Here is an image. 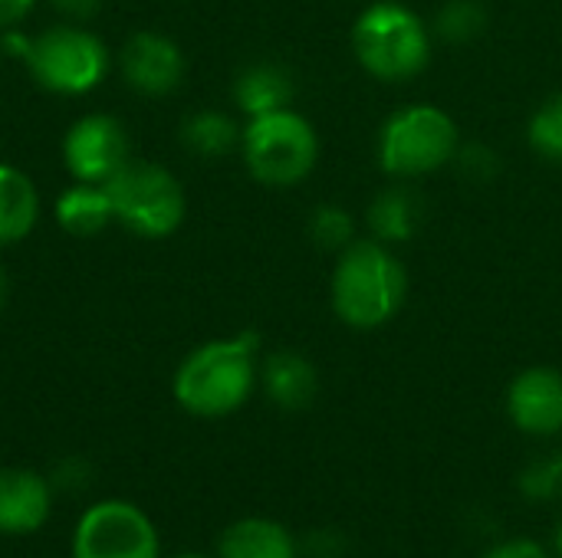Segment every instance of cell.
<instances>
[{
  "label": "cell",
  "instance_id": "obj_16",
  "mask_svg": "<svg viewBox=\"0 0 562 558\" xmlns=\"http://www.w3.org/2000/svg\"><path fill=\"white\" fill-rule=\"evenodd\" d=\"M56 224L69 234V237H95L102 234L109 224H115L112 214V201L105 184H86V181H72L59 197H56Z\"/></svg>",
  "mask_w": 562,
  "mask_h": 558
},
{
  "label": "cell",
  "instance_id": "obj_24",
  "mask_svg": "<svg viewBox=\"0 0 562 558\" xmlns=\"http://www.w3.org/2000/svg\"><path fill=\"white\" fill-rule=\"evenodd\" d=\"M484 558H550V553L537 546L533 539H510V543L494 546Z\"/></svg>",
  "mask_w": 562,
  "mask_h": 558
},
{
  "label": "cell",
  "instance_id": "obj_20",
  "mask_svg": "<svg viewBox=\"0 0 562 558\" xmlns=\"http://www.w3.org/2000/svg\"><path fill=\"white\" fill-rule=\"evenodd\" d=\"M530 141L540 155L562 158V92L537 109L530 122Z\"/></svg>",
  "mask_w": 562,
  "mask_h": 558
},
{
  "label": "cell",
  "instance_id": "obj_4",
  "mask_svg": "<svg viewBox=\"0 0 562 558\" xmlns=\"http://www.w3.org/2000/svg\"><path fill=\"white\" fill-rule=\"evenodd\" d=\"M30 76L53 95H89L109 72V46L76 23L49 26L36 36H26L20 53Z\"/></svg>",
  "mask_w": 562,
  "mask_h": 558
},
{
  "label": "cell",
  "instance_id": "obj_18",
  "mask_svg": "<svg viewBox=\"0 0 562 558\" xmlns=\"http://www.w3.org/2000/svg\"><path fill=\"white\" fill-rule=\"evenodd\" d=\"M240 138H244V132L237 128V122L227 112H217V109L194 112L181 125V141L198 158H224V155L234 151V145Z\"/></svg>",
  "mask_w": 562,
  "mask_h": 558
},
{
  "label": "cell",
  "instance_id": "obj_14",
  "mask_svg": "<svg viewBox=\"0 0 562 558\" xmlns=\"http://www.w3.org/2000/svg\"><path fill=\"white\" fill-rule=\"evenodd\" d=\"M40 220V191L30 174L0 161V247H13L33 234Z\"/></svg>",
  "mask_w": 562,
  "mask_h": 558
},
{
  "label": "cell",
  "instance_id": "obj_23",
  "mask_svg": "<svg viewBox=\"0 0 562 558\" xmlns=\"http://www.w3.org/2000/svg\"><path fill=\"white\" fill-rule=\"evenodd\" d=\"M484 23V13L474 0H454L445 13H441V33L448 39H464L471 33H477Z\"/></svg>",
  "mask_w": 562,
  "mask_h": 558
},
{
  "label": "cell",
  "instance_id": "obj_19",
  "mask_svg": "<svg viewBox=\"0 0 562 558\" xmlns=\"http://www.w3.org/2000/svg\"><path fill=\"white\" fill-rule=\"evenodd\" d=\"M418 220H422V204L405 187H392L379 194L369 207V224L382 240H408Z\"/></svg>",
  "mask_w": 562,
  "mask_h": 558
},
{
  "label": "cell",
  "instance_id": "obj_21",
  "mask_svg": "<svg viewBox=\"0 0 562 558\" xmlns=\"http://www.w3.org/2000/svg\"><path fill=\"white\" fill-rule=\"evenodd\" d=\"M352 217L336 207V204H326L313 214V224H310V234L316 240V247L323 250H346L352 243Z\"/></svg>",
  "mask_w": 562,
  "mask_h": 558
},
{
  "label": "cell",
  "instance_id": "obj_13",
  "mask_svg": "<svg viewBox=\"0 0 562 558\" xmlns=\"http://www.w3.org/2000/svg\"><path fill=\"white\" fill-rule=\"evenodd\" d=\"M217 558H300V546L280 523L247 516L224 529Z\"/></svg>",
  "mask_w": 562,
  "mask_h": 558
},
{
  "label": "cell",
  "instance_id": "obj_29",
  "mask_svg": "<svg viewBox=\"0 0 562 558\" xmlns=\"http://www.w3.org/2000/svg\"><path fill=\"white\" fill-rule=\"evenodd\" d=\"M178 558H207V556H178Z\"/></svg>",
  "mask_w": 562,
  "mask_h": 558
},
{
  "label": "cell",
  "instance_id": "obj_3",
  "mask_svg": "<svg viewBox=\"0 0 562 558\" xmlns=\"http://www.w3.org/2000/svg\"><path fill=\"white\" fill-rule=\"evenodd\" d=\"M352 49L366 66V72L385 82H402L428 66L431 36L415 10L395 0H382L372 3L356 20Z\"/></svg>",
  "mask_w": 562,
  "mask_h": 558
},
{
  "label": "cell",
  "instance_id": "obj_22",
  "mask_svg": "<svg viewBox=\"0 0 562 558\" xmlns=\"http://www.w3.org/2000/svg\"><path fill=\"white\" fill-rule=\"evenodd\" d=\"M520 490L527 500H557L562 493V454L533 460L520 477Z\"/></svg>",
  "mask_w": 562,
  "mask_h": 558
},
{
  "label": "cell",
  "instance_id": "obj_1",
  "mask_svg": "<svg viewBox=\"0 0 562 558\" xmlns=\"http://www.w3.org/2000/svg\"><path fill=\"white\" fill-rule=\"evenodd\" d=\"M257 385V335L214 339L194 349L175 372V401L194 418H227L247 405Z\"/></svg>",
  "mask_w": 562,
  "mask_h": 558
},
{
  "label": "cell",
  "instance_id": "obj_5",
  "mask_svg": "<svg viewBox=\"0 0 562 558\" xmlns=\"http://www.w3.org/2000/svg\"><path fill=\"white\" fill-rule=\"evenodd\" d=\"M115 224L142 240L171 237L188 210L181 181L155 161H128L109 184Z\"/></svg>",
  "mask_w": 562,
  "mask_h": 558
},
{
  "label": "cell",
  "instance_id": "obj_2",
  "mask_svg": "<svg viewBox=\"0 0 562 558\" xmlns=\"http://www.w3.org/2000/svg\"><path fill=\"white\" fill-rule=\"evenodd\" d=\"M408 276L398 257L375 240H352L333 273V309L352 329H379L398 316Z\"/></svg>",
  "mask_w": 562,
  "mask_h": 558
},
{
  "label": "cell",
  "instance_id": "obj_25",
  "mask_svg": "<svg viewBox=\"0 0 562 558\" xmlns=\"http://www.w3.org/2000/svg\"><path fill=\"white\" fill-rule=\"evenodd\" d=\"M33 7H36V0H0V30L20 26Z\"/></svg>",
  "mask_w": 562,
  "mask_h": 558
},
{
  "label": "cell",
  "instance_id": "obj_12",
  "mask_svg": "<svg viewBox=\"0 0 562 558\" xmlns=\"http://www.w3.org/2000/svg\"><path fill=\"white\" fill-rule=\"evenodd\" d=\"M53 510V483L33 470H0V536L36 533Z\"/></svg>",
  "mask_w": 562,
  "mask_h": 558
},
{
  "label": "cell",
  "instance_id": "obj_28",
  "mask_svg": "<svg viewBox=\"0 0 562 558\" xmlns=\"http://www.w3.org/2000/svg\"><path fill=\"white\" fill-rule=\"evenodd\" d=\"M557 553L562 556V520H560V526H557Z\"/></svg>",
  "mask_w": 562,
  "mask_h": 558
},
{
  "label": "cell",
  "instance_id": "obj_26",
  "mask_svg": "<svg viewBox=\"0 0 562 558\" xmlns=\"http://www.w3.org/2000/svg\"><path fill=\"white\" fill-rule=\"evenodd\" d=\"M53 7L63 13V16H69V20H92L99 10H102V0H53Z\"/></svg>",
  "mask_w": 562,
  "mask_h": 558
},
{
  "label": "cell",
  "instance_id": "obj_15",
  "mask_svg": "<svg viewBox=\"0 0 562 558\" xmlns=\"http://www.w3.org/2000/svg\"><path fill=\"white\" fill-rule=\"evenodd\" d=\"M263 391L267 398L283 408V411H303L313 405L316 398V388H319V378H316V368L296 355V352H277L263 362Z\"/></svg>",
  "mask_w": 562,
  "mask_h": 558
},
{
  "label": "cell",
  "instance_id": "obj_27",
  "mask_svg": "<svg viewBox=\"0 0 562 558\" xmlns=\"http://www.w3.org/2000/svg\"><path fill=\"white\" fill-rule=\"evenodd\" d=\"M7 299H10V276H7V270L0 266V312H3V306H7Z\"/></svg>",
  "mask_w": 562,
  "mask_h": 558
},
{
  "label": "cell",
  "instance_id": "obj_17",
  "mask_svg": "<svg viewBox=\"0 0 562 558\" xmlns=\"http://www.w3.org/2000/svg\"><path fill=\"white\" fill-rule=\"evenodd\" d=\"M290 99H293V79L283 66L273 62H257L244 69L234 82V102L250 118L280 112L290 105Z\"/></svg>",
  "mask_w": 562,
  "mask_h": 558
},
{
  "label": "cell",
  "instance_id": "obj_7",
  "mask_svg": "<svg viewBox=\"0 0 562 558\" xmlns=\"http://www.w3.org/2000/svg\"><path fill=\"white\" fill-rule=\"evenodd\" d=\"M458 151V125L435 105H408L395 112L379 141V161L395 178H418L445 168Z\"/></svg>",
  "mask_w": 562,
  "mask_h": 558
},
{
  "label": "cell",
  "instance_id": "obj_11",
  "mask_svg": "<svg viewBox=\"0 0 562 558\" xmlns=\"http://www.w3.org/2000/svg\"><path fill=\"white\" fill-rule=\"evenodd\" d=\"M510 421L533 437L562 434V372L560 368H527L514 378L507 391Z\"/></svg>",
  "mask_w": 562,
  "mask_h": 558
},
{
  "label": "cell",
  "instance_id": "obj_6",
  "mask_svg": "<svg viewBox=\"0 0 562 558\" xmlns=\"http://www.w3.org/2000/svg\"><path fill=\"white\" fill-rule=\"evenodd\" d=\"M240 145H244L247 171L267 187L300 184L316 168V155H319L313 125L290 109L250 118Z\"/></svg>",
  "mask_w": 562,
  "mask_h": 558
},
{
  "label": "cell",
  "instance_id": "obj_10",
  "mask_svg": "<svg viewBox=\"0 0 562 558\" xmlns=\"http://www.w3.org/2000/svg\"><path fill=\"white\" fill-rule=\"evenodd\" d=\"M122 79L142 95H168L184 79V53L175 39L155 30H138L119 53Z\"/></svg>",
  "mask_w": 562,
  "mask_h": 558
},
{
  "label": "cell",
  "instance_id": "obj_8",
  "mask_svg": "<svg viewBox=\"0 0 562 558\" xmlns=\"http://www.w3.org/2000/svg\"><path fill=\"white\" fill-rule=\"evenodd\" d=\"M158 529L125 500L92 503L72 529V558H158Z\"/></svg>",
  "mask_w": 562,
  "mask_h": 558
},
{
  "label": "cell",
  "instance_id": "obj_9",
  "mask_svg": "<svg viewBox=\"0 0 562 558\" xmlns=\"http://www.w3.org/2000/svg\"><path fill=\"white\" fill-rule=\"evenodd\" d=\"M128 161V135L112 115L92 112L66 128L63 164L72 174V181L109 184Z\"/></svg>",
  "mask_w": 562,
  "mask_h": 558
}]
</instances>
